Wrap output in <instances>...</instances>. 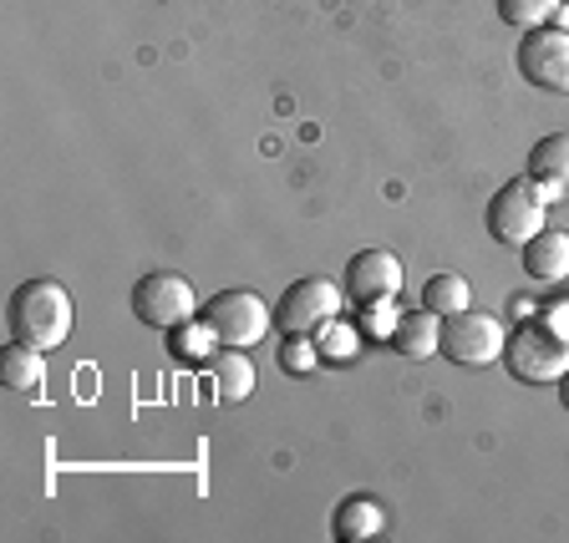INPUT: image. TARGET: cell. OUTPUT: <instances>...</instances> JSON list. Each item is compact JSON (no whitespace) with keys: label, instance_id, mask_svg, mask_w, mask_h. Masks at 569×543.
Returning <instances> with one entry per match:
<instances>
[{"label":"cell","instance_id":"obj_1","mask_svg":"<svg viewBox=\"0 0 569 543\" xmlns=\"http://www.w3.org/2000/svg\"><path fill=\"white\" fill-rule=\"evenodd\" d=\"M71 320H77V305H71L67 284H57V280H26L6 300V331H11V341H26L36 351H57L71 335Z\"/></svg>","mask_w":569,"mask_h":543},{"label":"cell","instance_id":"obj_2","mask_svg":"<svg viewBox=\"0 0 569 543\" xmlns=\"http://www.w3.org/2000/svg\"><path fill=\"white\" fill-rule=\"evenodd\" d=\"M559 199H565V189H555V183H539V178H529V173L509 178V183L493 193V203H488V234H493L498 244L523 249L545 229V213L555 209Z\"/></svg>","mask_w":569,"mask_h":543},{"label":"cell","instance_id":"obj_3","mask_svg":"<svg viewBox=\"0 0 569 543\" xmlns=\"http://www.w3.org/2000/svg\"><path fill=\"white\" fill-rule=\"evenodd\" d=\"M503 366L523 386H559V376L569 371V335H559L549 320H529V325L509 331Z\"/></svg>","mask_w":569,"mask_h":543},{"label":"cell","instance_id":"obj_4","mask_svg":"<svg viewBox=\"0 0 569 543\" xmlns=\"http://www.w3.org/2000/svg\"><path fill=\"white\" fill-rule=\"evenodd\" d=\"M132 315L148 331H173V325L199 315V290L173 270H153L132 284Z\"/></svg>","mask_w":569,"mask_h":543},{"label":"cell","instance_id":"obj_5","mask_svg":"<svg viewBox=\"0 0 569 543\" xmlns=\"http://www.w3.org/2000/svg\"><path fill=\"white\" fill-rule=\"evenodd\" d=\"M503 345H509V331L498 315H483V310H458V315L442 320V355L452 366H493L503 361Z\"/></svg>","mask_w":569,"mask_h":543},{"label":"cell","instance_id":"obj_6","mask_svg":"<svg viewBox=\"0 0 569 543\" xmlns=\"http://www.w3.org/2000/svg\"><path fill=\"white\" fill-rule=\"evenodd\" d=\"M203 320L219 331V341H224V345L249 351V345H260L264 335H270L274 310L264 305L254 290H219V295L203 305Z\"/></svg>","mask_w":569,"mask_h":543},{"label":"cell","instance_id":"obj_7","mask_svg":"<svg viewBox=\"0 0 569 543\" xmlns=\"http://www.w3.org/2000/svg\"><path fill=\"white\" fill-rule=\"evenodd\" d=\"M341 295H346V284L326 280V274H306V280L284 284L280 305H274V325H280L284 335L316 331V325H326L331 315H341Z\"/></svg>","mask_w":569,"mask_h":543},{"label":"cell","instance_id":"obj_8","mask_svg":"<svg viewBox=\"0 0 569 543\" xmlns=\"http://www.w3.org/2000/svg\"><path fill=\"white\" fill-rule=\"evenodd\" d=\"M519 77L539 92L569 97V31L559 26H533L519 41Z\"/></svg>","mask_w":569,"mask_h":543},{"label":"cell","instance_id":"obj_9","mask_svg":"<svg viewBox=\"0 0 569 543\" xmlns=\"http://www.w3.org/2000/svg\"><path fill=\"white\" fill-rule=\"evenodd\" d=\"M341 284L356 305H361V300H381V295H402V260H397L391 249L371 244V249H361V254H351Z\"/></svg>","mask_w":569,"mask_h":543},{"label":"cell","instance_id":"obj_10","mask_svg":"<svg viewBox=\"0 0 569 543\" xmlns=\"http://www.w3.org/2000/svg\"><path fill=\"white\" fill-rule=\"evenodd\" d=\"M519 260H523V274H529L533 284H565L569 280V234L539 229V234L519 249Z\"/></svg>","mask_w":569,"mask_h":543},{"label":"cell","instance_id":"obj_11","mask_svg":"<svg viewBox=\"0 0 569 543\" xmlns=\"http://www.w3.org/2000/svg\"><path fill=\"white\" fill-rule=\"evenodd\" d=\"M391 351L402 355V361H432L442 355V315L432 310H402L397 320V335H391Z\"/></svg>","mask_w":569,"mask_h":543},{"label":"cell","instance_id":"obj_12","mask_svg":"<svg viewBox=\"0 0 569 543\" xmlns=\"http://www.w3.org/2000/svg\"><path fill=\"white\" fill-rule=\"evenodd\" d=\"M168 335V355H173L178 366H209L213 355L224 351V341H219V331H213L209 320H183V325H173V331H163Z\"/></svg>","mask_w":569,"mask_h":543},{"label":"cell","instance_id":"obj_13","mask_svg":"<svg viewBox=\"0 0 569 543\" xmlns=\"http://www.w3.org/2000/svg\"><path fill=\"white\" fill-rule=\"evenodd\" d=\"M387 529V513H381L377 497L367 493H351L336 503V519H331V533L341 543H361V539H377V533Z\"/></svg>","mask_w":569,"mask_h":543},{"label":"cell","instance_id":"obj_14","mask_svg":"<svg viewBox=\"0 0 569 543\" xmlns=\"http://www.w3.org/2000/svg\"><path fill=\"white\" fill-rule=\"evenodd\" d=\"M209 376H213V396L224 406H234L254 391V361H249V351H239V345H224V351L209 361Z\"/></svg>","mask_w":569,"mask_h":543},{"label":"cell","instance_id":"obj_15","mask_svg":"<svg viewBox=\"0 0 569 543\" xmlns=\"http://www.w3.org/2000/svg\"><path fill=\"white\" fill-rule=\"evenodd\" d=\"M0 381H6V391H36L47 381V351H36L26 341H6V351H0Z\"/></svg>","mask_w":569,"mask_h":543},{"label":"cell","instance_id":"obj_16","mask_svg":"<svg viewBox=\"0 0 569 543\" xmlns=\"http://www.w3.org/2000/svg\"><path fill=\"white\" fill-rule=\"evenodd\" d=\"M529 178L539 183H555V189H569V132H549L529 148Z\"/></svg>","mask_w":569,"mask_h":543},{"label":"cell","instance_id":"obj_17","mask_svg":"<svg viewBox=\"0 0 569 543\" xmlns=\"http://www.w3.org/2000/svg\"><path fill=\"white\" fill-rule=\"evenodd\" d=\"M310 335H316L320 355H326L331 366H346V361H356V351H361V341H367V335H361V325H356V320H341V315H331L326 325H316Z\"/></svg>","mask_w":569,"mask_h":543},{"label":"cell","instance_id":"obj_18","mask_svg":"<svg viewBox=\"0 0 569 543\" xmlns=\"http://www.w3.org/2000/svg\"><path fill=\"white\" fill-rule=\"evenodd\" d=\"M422 305L432 310V315H458V310L473 305V284L462 280V274H432V280L422 284Z\"/></svg>","mask_w":569,"mask_h":543},{"label":"cell","instance_id":"obj_19","mask_svg":"<svg viewBox=\"0 0 569 543\" xmlns=\"http://www.w3.org/2000/svg\"><path fill=\"white\" fill-rule=\"evenodd\" d=\"M397 320H402V305H397V295L361 300V305H356V325H361V335H367L371 345H391V335H397Z\"/></svg>","mask_w":569,"mask_h":543},{"label":"cell","instance_id":"obj_20","mask_svg":"<svg viewBox=\"0 0 569 543\" xmlns=\"http://www.w3.org/2000/svg\"><path fill=\"white\" fill-rule=\"evenodd\" d=\"M326 366V355H320L316 335L310 331H296L280 341V371L284 376H316V371Z\"/></svg>","mask_w":569,"mask_h":543},{"label":"cell","instance_id":"obj_21","mask_svg":"<svg viewBox=\"0 0 569 543\" xmlns=\"http://www.w3.org/2000/svg\"><path fill=\"white\" fill-rule=\"evenodd\" d=\"M559 11V0H498V21L513 26V31H533V26H549Z\"/></svg>","mask_w":569,"mask_h":543},{"label":"cell","instance_id":"obj_22","mask_svg":"<svg viewBox=\"0 0 569 543\" xmlns=\"http://www.w3.org/2000/svg\"><path fill=\"white\" fill-rule=\"evenodd\" d=\"M545 320H549V325H555L559 335H569V305H555V310H549Z\"/></svg>","mask_w":569,"mask_h":543},{"label":"cell","instance_id":"obj_23","mask_svg":"<svg viewBox=\"0 0 569 543\" xmlns=\"http://www.w3.org/2000/svg\"><path fill=\"white\" fill-rule=\"evenodd\" d=\"M559 406H565V412H569V371H565V376H559Z\"/></svg>","mask_w":569,"mask_h":543},{"label":"cell","instance_id":"obj_24","mask_svg":"<svg viewBox=\"0 0 569 543\" xmlns=\"http://www.w3.org/2000/svg\"><path fill=\"white\" fill-rule=\"evenodd\" d=\"M559 6H569V0H559Z\"/></svg>","mask_w":569,"mask_h":543}]
</instances>
